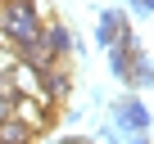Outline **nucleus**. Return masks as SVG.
Returning <instances> with one entry per match:
<instances>
[{"label":"nucleus","mask_w":154,"mask_h":144,"mask_svg":"<svg viewBox=\"0 0 154 144\" xmlns=\"http://www.w3.org/2000/svg\"><path fill=\"white\" fill-rule=\"evenodd\" d=\"M41 36V18L32 14V5H0V45L9 50H32Z\"/></svg>","instance_id":"1"},{"label":"nucleus","mask_w":154,"mask_h":144,"mask_svg":"<svg viewBox=\"0 0 154 144\" xmlns=\"http://www.w3.org/2000/svg\"><path fill=\"white\" fill-rule=\"evenodd\" d=\"M9 117H18L32 135H41L50 126V99L45 95H14V113Z\"/></svg>","instance_id":"2"},{"label":"nucleus","mask_w":154,"mask_h":144,"mask_svg":"<svg viewBox=\"0 0 154 144\" xmlns=\"http://www.w3.org/2000/svg\"><path fill=\"white\" fill-rule=\"evenodd\" d=\"M36 50H41V54H45L50 63H59V59H63V54L72 50V32H68L63 23H54V18H50V23H41V36H36Z\"/></svg>","instance_id":"3"},{"label":"nucleus","mask_w":154,"mask_h":144,"mask_svg":"<svg viewBox=\"0 0 154 144\" xmlns=\"http://www.w3.org/2000/svg\"><path fill=\"white\" fill-rule=\"evenodd\" d=\"M113 117H118V126H122V131H131V135H145V131H149V122H154V117H149V108H145L136 95H131V99H122Z\"/></svg>","instance_id":"4"},{"label":"nucleus","mask_w":154,"mask_h":144,"mask_svg":"<svg viewBox=\"0 0 154 144\" xmlns=\"http://www.w3.org/2000/svg\"><path fill=\"white\" fill-rule=\"evenodd\" d=\"M131 63H136V41H131V27H127V32L109 45V68H113V77H122V81H127Z\"/></svg>","instance_id":"5"},{"label":"nucleus","mask_w":154,"mask_h":144,"mask_svg":"<svg viewBox=\"0 0 154 144\" xmlns=\"http://www.w3.org/2000/svg\"><path fill=\"white\" fill-rule=\"evenodd\" d=\"M36 77H41V95H45V99H68V90H72V77H68V72H63L59 63L41 68Z\"/></svg>","instance_id":"6"},{"label":"nucleus","mask_w":154,"mask_h":144,"mask_svg":"<svg viewBox=\"0 0 154 144\" xmlns=\"http://www.w3.org/2000/svg\"><path fill=\"white\" fill-rule=\"evenodd\" d=\"M122 32H127V18H122L118 9H104V14H100V27H95V41H100V45L109 50V45H113V41H118Z\"/></svg>","instance_id":"7"},{"label":"nucleus","mask_w":154,"mask_h":144,"mask_svg":"<svg viewBox=\"0 0 154 144\" xmlns=\"http://www.w3.org/2000/svg\"><path fill=\"white\" fill-rule=\"evenodd\" d=\"M36 135L18 122V117H5V122H0V144H32Z\"/></svg>","instance_id":"8"},{"label":"nucleus","mask_w":154,"mask_h":144,"mask_svg":"<svg viewBox=\"0 0 154 144\" xmlns=\"http://www.w3.org/2000/svg\"><path fill=\"white\" fill-rule=\"evenodd\" d=\"M127 86H140V90L154 86V63H149L140 50H136V63H131V72H127Z\"/></svg>","instance_id":"9"},{"label":"nucleus","mask_w":154,"mask_h":144,"mask_svg":"<svg viewBox=\"0 0 154 144\" xmlns=\"http://www.w3.org/2000/svg\"><path fill=\"white\" fill-rule=\"evenodd\" d=\"M14 68H18V50H9V45H0V77H9Z\"/></svg>","instance_id":"10"},{"label":"nucleus","mask_w":154,"mask_h":144,"mask_svg":"<svg viewBox=\"0 0 154 144\" xmlns=\"http://www.w3.org/2000/svg\"><path fill=\"white\" fill-rule=\"evenodd\" d=\"M131 5H136L140 14H154V0H131Z\"/></svg>","instance_id":"11"},{"label":"nucleus","mask_w":154,"mask_h":144,"mask_svg":"<svg viewBox=\"0 0 154 144\" xmlns=\"http://www.w3.org/2000/svg\"><path fill=\"white\" fill-rule=\"evenodd\" d=\"M127 144H149V140H145V135H131V140H127Z\"/></svg>","instance_id":"12"},{"label":"nucleus","mask_w":154,"mask_h":144,"mask_svg":"<svg viewBox=\"0 0 154 144\" xmlns=\"http://www.w3.org/2000/svg\"><path fill=\"white\" fill-rule=\"evenodd\" d=\"M0 5H27V0H0Z\"/></svg>","instance_id":"13"}]
</instances>
